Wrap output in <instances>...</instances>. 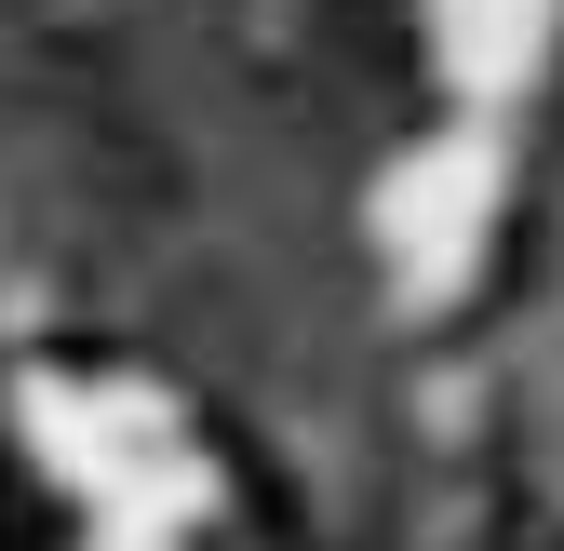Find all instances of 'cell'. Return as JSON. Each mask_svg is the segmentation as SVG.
Masks as SVG:
<instances>
[{
	"label": "cell",
	"mask_w": 564,
	"mask_h": 551,
	"mask_svg": "<svg viewBox=\"0 0 564 551\" xmlns=\"http://www.w3.org/2000/svg\"><path fill=\"white\" fill-rule=\"evenodd\" d=\"M498 551H564V525H538V511H511V525H498Z\"/></svg>",
	"instance_id": "7a4b0ae2"
},
{
	"label": "cell",
	"mask_w": 564,
	"mask_h": 551,
	"mask_svg": "<svg viewBox=\"0 0 564 551\" xmlns=\"http://www.w3.org/2000/svg\"><path fill=\"white\" fill-rule=\"evenodd\" d=\"M0 41H14V82L54 121L67 175L108 188L121 216H162L175 162H162V121H149V82H134V41L108 0H0Z\"/></svg>",
	"instance_id": "6da1fadb"
}]
</instances>
